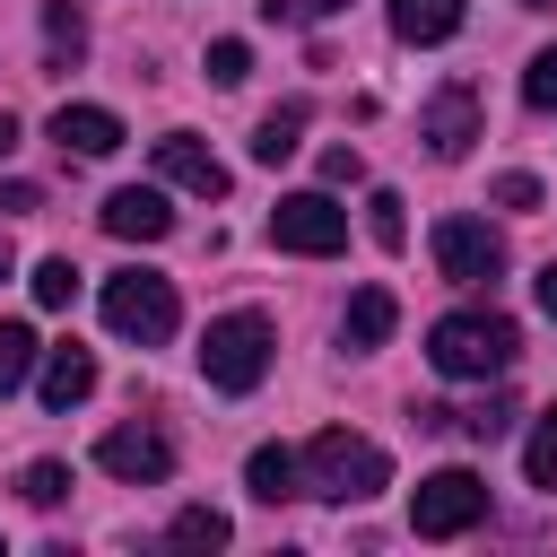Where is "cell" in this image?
<instances>
[{"instance_id": "obj_20", "label": "cell", "mask_w": 557, "mask_h": 557, "mask_svg": "<svg viewBox=\"0 0 557 557\" xmlns=\"http://www.w3.org/2000/svg\"><path fill=\"white\" fill-rule=\"evenodd\" d=\"M44 35H52V61H78V52H87V17H78V0H52V9H44Z\"/></svg>"}, {"instance_id": "obj_28", "label": "cell", "mask_w": 557, "mask_h": 557, "mask_svg": "<svg viewBox=\"0 0 557 557\" xmlns=\"http://www.w3.org/2000/svg\"><path fill=\"white\" fill-rule=\"evenodd\" d=\"M26 209H44V191L35 183H0V218H26Z\"/></svg>"}, {"instance_id": "obj_26", "label": "cell", "mask_w": 557, "mask_h": 557, "mask_svg": "<svg viewBox=\"0 0 557 557\" xmlns=\"http://www.w3.org/2000/svg\"><path fill=\"white\" fill-rule=\"evenodd\" d=\"M244 70H252V52H244L235 35H218V44H209V78H218V87H244Z\"/></svg>"}, {"instance_id": "obj_21", "label": "cell", "mask_w": 557, "mask_h": 557, "mask_svg": "<svg viewBox=\"0 0 557 557\" xmlns=\"http://www.w3.org/2000/svg\"><path fill=\"white\" fill-rule=\"evenodd\" d=\"M366 235H374L383 252H400V244H409V218H400V191H374V200H366Z\"/></svg>"}, {"instance_id": "obj_31", "label": "cell", "mask_w": 557, "mask_h": 557, "mask_svg": "<svg viewBox=\"0 0 557 557\" xmlns=\"http://www.w3.org/2000/svg\"><path fill=\"white\" fill-rule=\"evenodd\" d=\"M540 313H548V322H557V261H548V270H540Z\"/></svg>"}, {"instance_id": "obj_3", "label": "cell", "mask_w": 557, "mask_h": 557, "mask_svg": "<svg viewBox=\"0 0 557 557\" xmlns=\"http://www.w3.org/2000/svg\"><path fill=\"white\" fill-rule=\"evenodd\" d=\"M270 348H278V331H270V313H218L209 331H200V374L218 383V392H252L261 374H270Z\"/></svg>"}, {"instance_id": "obj_29", "label": "cell", "mask_w": 557, "mask_h": 557, "mask_svg": "<svg viewBox=\"0 0 557 557\" xmlns=\"http://www.w3.org/2000/svg\"><path fill=\"white\" fill-rule=\"evenodd\" d=\"M322 174H331V183H357L366 165H357V148H322Z\"/></svg>"}, {"instance_id": "obj_11", "label": "cell", "mask_w": 557, "mask_h": 557, "mask_svg": "<svg viewBox=\"0 0 557 557\" xmlns=\"http://www.w3.org/2000/svg\"><path fill=\"white\" fill-rule=\"evenodd\" d=\"M426 148L435 157H470V139H479V96L470 87H435V104H426Z\"/></svg>"}, {"instance_id": "obj_33", "label": "cell", "mask_w": 557, "mask_h": 557, "mask_svg": "<svg viewBox=\"0 0 557 557\" xmlns=\"http://www.w3.org/2000/svg\"><path fill=\"white\" fill-rule=\"evenodd\" d=\"M0 278H9V244H0Z\"/></svg>"}, {"instance_id": "obj_32", "label": "cell", "mask_w": 557, "mask_h": 557, "mask_svg": "<svg viewBox=\"0 0 557 557\" xmlns=\"http://www.w3.org/2000/svg\"><path fill=\"white\" fill-rule=\"evenodd\" d=\"M9 148H17V122H9V113H0V157H9Z\"/></svg>"}, {"instance_id": "obj_12", "label": "cell", "mask_w": 557, "mask_h": 557, "mask_svg": "<svg viewBox=\"0 0 557 557\" xmlns=\"http://www.w3.org/2000/svg\"><path fill=\"white\" fill-rule=\"evenodd\" d=\"M52 139H61L70 157H113V148H122V122H113L104 104H61V113H52Z\"/></svg>"}, {"instance_id": "obj_17", "label": "cell", "mask_w": 557, "mask_h": 557, "mask_svg": "<svg viewBox=\"0 0 557 557\" xmlns=\"http://www.w3.org/2000/svg\"><path fill=\"white\" fill-rule=\"evenodd\" d=\"M296 139H305V104H278V113H261L252 157H261V165H287V157H296Z\"/></svg>"}, {"instance_id": "obj_34", "label": "cell", "mask_w": 557, "mask_h": 557, "mask_svg": "<svg viewBox=\"0 0 557 557\" xmlns=\"http://www.w3.org/2000/svg\"><path fill=\"white\" fill-rule=\"evenodd\" d=\"M522 9H557V0H522Z\"/></svg>"}, {"instance_id": "obj_14", "label": "cell", "mask_w": 557, "mask_h": 557, "mask_svg": "<svg viewBox=\"0 0 557 557\" xmlns=\"http://www.w3.org/2000/svg\"><path fill=\"white\" fill-rule=\"evenodd\" d=\"M392 322H400L392 287H357V296H348V322H339V339H348V348H383V339H392Z\"/></svg>"}, {"instance_id": "obj_19", "label": "cell", "mask_w": 557, "mask_h": 557, "mask_svg": "<svg viewBox=\"0 0 557 557\" xmlns=\"http://www.w3.org/2000/svg\"><path fill=\"white\" fill-rule=\"evenodd\" d=\"M165 540H174V548H226V513H218V505H183Z\"/></svg>"}, {"instance_id": "obj_27", "label": "cell", "mask_w": 557, "mask_h": 557, "mask_svg": "<svg viewBox=\"0 0 557 557\" xmlns=\"http://www.w3.org/2000/svg\"><path fill=\"white\" fill-rule=\"evenodd\" d=\"M496 200H505V209H540V183H531V174H496Z\"/></svg>"}, {"instance_id": "obj_13", "label": "cell", "mask_w": 557, "mask_h": 557, "mask_svg": "<svg viewBox=\"0 0 557 557\" xmlns=\"http://www.w3.org/2000/svg\"><path fill=\"white\" fill-rule=\"evenodd\" d=\"M87 392H96V357H87L78 339L44 348V409H78Z\"/></svg>"}, {"instance_id": "obj_35", "label": "cell", "mask_w": 557, "mask_h": 557, "mask_svg": "<svg viewBox=\"0 0 557 557\" xmlns=\"http://www.w3.org/2000/svg\"><path fill=\"white\" fill-rule=\"evenodd\" d=\"M322 9H331V0H322Z\"/></svg>"}, {"instance_id": "obj_25", "label": "cell", "mask_w": 557, "mask_h": 557, "mask_svg": "<svg viewBox=\"0 0 557 557\" xmlns=\"http://www.w3.org/2000/svg\"><path fill=\"white\" fill-rule=\"evenodd\" d=\"M522 104H531V113H557V44L522 70Z\"/></svg>"}, {"instance_id": "obj_2", "label": "cell", "mask_w": 557, "mask_h": 557, "mask_svg": "<svg viewBox=\"0 0 557 557\" xmlns=\"http://www.w3.org/2000/svg\"><path fill=\"white\" fill-rule=\"evenodd\" d=\"M296 461H305V487H313V496H331V505H357V496L392 487V453H383V444H366V435H348V426H322Z\"/></svg>"}, {"instance_id": "obj_1", "label": "cell", "mask_w": 557, "mask_h": 557, "mask_svg": "<svg viewBox=\"0 0 557 557\" xmlns=\"http://www.w3.org/2000/svg\"><path fill=\"white\" fill-rule=\"evenodd\" d=\"M426 357H435V374H453V383H487V374H505V366L522 357V331H513L505 313H444V322L426 331Z\"/></svg>"}, {"instance_id": "obj_30", "label": "cell", "mask_w": 557, "mask_h": 557, "mask_svg": "<svg viewBox=\"0 0 557 557\" xmlns=\"http://www.w3.org/2000/svg\"><path fill=\"white\" fill-rule=\"evenodd\" d=\"M313 9H322V0H261V17H270V26H296V17H313Z\"/></svg>"}, {"instance_id": "obj_5", "label": "cell", "mask_w": 557, "mask_h": 557, "mask_svg": "<svg viewBox=\"0 0 557 557\" xmlns=\"http://www.w3.org/2000/svg\"><path fill=\"white\" fill-rule=\"evenodd\" d=\"M479 513H487V479H479V470H435V479H418V496H409V531H418V540H461Z\"/></svg>"}, {"instance_id": "obj_15", "label": "cell", "mask_w": 557, "mask_h": 557, "mask_svg": "<svg viewBox=\"0 0 557 557\" xmlns=\"http://www.w3.org/2000/svg\"><path fill=\"white\" fill-rule=\"evenodd\" d=\"M461 26V0H392V35L400 44H444Z\"/></svg>"}, {"instance_id": "obj_9", "label": "cell", "mask_w": 557, "mask_h": 557, "mask_svg": "<svg viewBox=\"0 0 557 557\" xmlns=\"http://www.w3.org/2000/svg\"><path fill=\"white\" fill-rule=\"evenodd\" d=\"M157 174L183 183V191H200V200H226V165H218L191 131H165V139H157Z\"/></svg>"}, {"instance_id": "obj_18", "label": "cell", "mask_w": 557, "mask_h": 557, "mask_svg": "<svg viewBox=\"0 0 557 557\" xmlns=\"http://www.w3.org/2000/svg\"><path fill=\"white\" fill-rule=\"evenodd\" d=\"M35 357H44V348H35V331H26V322H0V400L35 374Z\"/></svg>"}, {"instance_id": "obj_23", "label": "cell", "mask_w": 557, "mask_h": 557, "mask_svg": "<svg viewBox=\"0 0 557 557\" xmlns=\"http://www.w3.org/2000/svg\"><path fill=\"white\" fill-rule=\"evenodd\" d=\"M17 496H26V505H61V496H70V470H61V461H26V470H17Z\"/></svg>"}, {"instance_id": "obj_10", "label": "cell", "mask_w": 557, "mask_h": 557, "mask_svg": "<svg viewBox=\"0 0 557 557\" xmlns=\"http://www.w3.org/2000/svg\"><path fill=\"white\" fill-rule=\"evenodd\" d=\"M96 218H104V235H122V244H165V235H174L165 191H139V183H131V191H113Z\"/></svg>"}, {"instance_id": "obj_7", "label": "cell", "mask_w": 557, "mask_h": 557, "mask_svg": "<svg viewBox=\"0 0 557 557\" xmlns=\"http://www.w3.org/2000/svg\"><path fill=\"white\" fill-rule=\"evenodd\" d=\"M435 270H444L453 287H487V278L505 270V235H496L487 218H444V226H435Z\"/></svg>"}, {"instance_id": "obj_4", "label": "cell", "mask_w": 557, "mask_h": 557, "mask_svg": "<svg viewBox=\"0 0 557 557\" xmlns=\"http://www.w3.org/2000/svg\"><path fill=\"white\" fill-rule=\"evenodd\" d=\"M104 322H113L122 339H139V348L174 339V322H183L174 278H157V270H113V278H104Z\"/></svg>"}, {"instance_id": "obj_6", "label": "cell", "mask_w": 557, "mask_h": 557, "mask_svg": "<svg viewBox=\"0 0 557 557\" xmlns=\"http://www.w3.org/2000/svg\"><path fill=\"white\" fill-rule=\"evenodd\" d=\"M270 244H278V252H305V261H331V252L348 244V209H339L331 191H287V200L270 209Z\"/></svg>"}, {"instance_id": "obj_8", "label": "cell", "mask_w": 557, "mask_h": 557, "mask_svg": "<svg viewBox=\"0 0 557 557\" xmlns=\"http://www.w3.org/2000/svg\"><path fill=\"white\" fill-rule=\"evenodd\" d=\"M96 470H113V479H131V487H157V479L174 470V444H165L157 426H113V435L96 444Z\"/></svg>"}, {"instance_id": "obj_16", "label": "cell", "mask_w": 557, "mask_h": 557, "mask_svg": "<svg viewBox=\"0 0 557 557\" xmlns=\"http://www.w3.org/2000/svg\"><path fill=\"white\" fill-rule=\"evenodd\" d=\"M244 479H252V496H261V505H278V496H296V479H305V461H296L287 444H261V453L244 461Z\"/></svg>"}, {"instance_id": "obj_24", "label": "cell", "mask_w": 557, "mask_h": 557, "mask_svg": "<svg viewBox=\"0 0 557 557\" xmlns=\"http://www.w3.org/2000/svg\"><path fill=\"white\" fill-rule=\"evenodd\" d=\"M522 470H531V487H557V409H548L540 435L522 444Z\"/></svg>"}, {"instance_id": "obj_22", "label": "cell", "mask_w": 557, "mask_h": 557, "mask_svg": "<svg viewBox=\"0 0 557 557\" xmlns=\"http://www.w3.org/2000/svg\"><path fill=\"white\" fill-rule=\"evenodd\" d=\"M70 296H78V270H70V252H52V261H35V305H52V313H61Z\"/></svg>"}]
</instances>
